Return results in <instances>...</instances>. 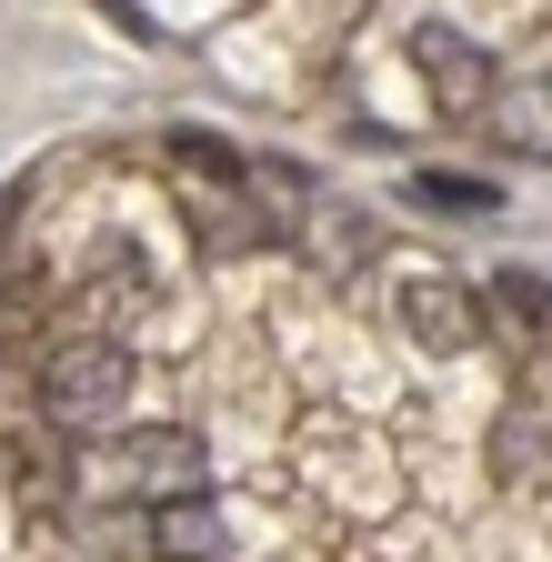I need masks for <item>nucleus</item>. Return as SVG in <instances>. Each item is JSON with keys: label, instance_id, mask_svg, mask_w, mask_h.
<instances>
[{"label": "nucleus", "instance_id": "f257e3e1", "mask_svg": "<svg viewBox=\"0 0 552 562\" xmlns=\"http://www.w3.org/2000/svg\"><path fill=\"white\" fill-rule=\"evenodd\" d=\"M131 402H142V362L121 341H60L41 362V422L71 442H111L131 432Z\"/></svg>", "mask_w": 552, "mask_h": 562}, {"label": "nucleus", "instance_id": "0eeeda50", "mask_svg": "<svg viewBox=\"0 0 552 562\" xmlns=\"http://www.w3.org/2000/svg\"><path fill=\"white\" fill-rule=\"evenodd\" d=\"M493 312H503V322H512V331L532 341V331L552 322V292H542V281H532V271H503V281H493V292H482V322H493Z\"/></svg>", "mask_w": 552, "mask_h": 562}, {"label": "nucleus", "instance_id": "423d86ee", "mask_svg": "<svg viewBox=\"0 0 552 562\" xmlns=\"http://www.w3.org/2000/svg\"><path fill=\"white\" fill-rule=\"evenodd\" d=\"M493 472H503L512 492H522L532 472H552V442L532 432V412H503V432H493Z\"/></svg>", "mask_w": 552, "mask_h": 562}, {"label": "nucleus", "instance_id": "f03ea898", "mask_svg": "<svg viewBox=\"0 0 552 562\" xmlns=\"http://www.w3.org/2000/svg\"><path fill=\"white\" fill-rule=\"evenodd\" d=\"M392 312L402 331L423 341V351H472V341H493V322H482V292L452 271H402L392 281Z\"/></svg>", "mask_w": 552, "mask_h": 562}, {"label": "nucleus", "instance_id": "39448f33", "mask_svg": "<svg viewBox=\"0 0 552 562\" xmlns=\"http://www.w3.org/2000/svg\"><path fill=\"white\" fill-rule=\"evenodd\" d=\"M131 482H142L151 503H181V492H201V442H191V432H151L142 452H131Z\"/></svg>", "mask_w": 552, "mask_h": 562}, {"label": "nucleus", "instance_id": "7ed1b4c3", "mask_svg": "<svg viewBox=\"0 0 552 562\" xmlns=\"http://www.w3.org/2000/svg\"><path fill=\"white\" fill-rule=\"evenodd\" d=\"M412 60H423V81L442 91V111H462V121H482V111L503 101L493 50H482V41H462V31H442V21H423V31H412Z\"/></svg>", "mask_w": 552, "mask_h": 562}, {"label": "nucleus", "instance_id": "20e7f679", "mask_svg": "<svg viewBox=\"0 0 552 562\" xmlns=\"http://www.w3.org/2000/svg\"><path fill=\"white\" fill-rule=\"evenodd\" d=\"M151 562H232V522H222L212 492L151 503Z\"/></svg>", "mask_w": 552, "mask_h": 562}, {"label": "nucleus", "instance_id": "6e6552de", "mask_svg": "<svg viewBox=\"0 0 552 562\" xmlns=\"http://www.w3.org/2000/svg\"><path fill=\"white\" fill-rule=\"evenodd\" d=\"M423 201H452V211H493L482 181H452V171H423Z\"/></svg>", "mask_w": 552, "mask_h": 562}]
</instances>
